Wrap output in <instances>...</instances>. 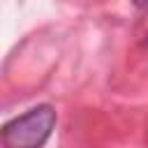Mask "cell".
Instances as JSON below:
<instances>
[{"instance_id":"obj_1","label":"cell","mask_w":148,"mask_h":148,"mask_svg":"<svg viewBox=\"0 0 148 148\" xmlns=\"http://www.w3.org/2000/svg\"><path fill=\"white\" fill-rule=\"evenodd\" d=\"M56 125V111L51 104H39L23 116L5 123L2 143L5 148H42Z\"/></svg>"}]
</instances>
